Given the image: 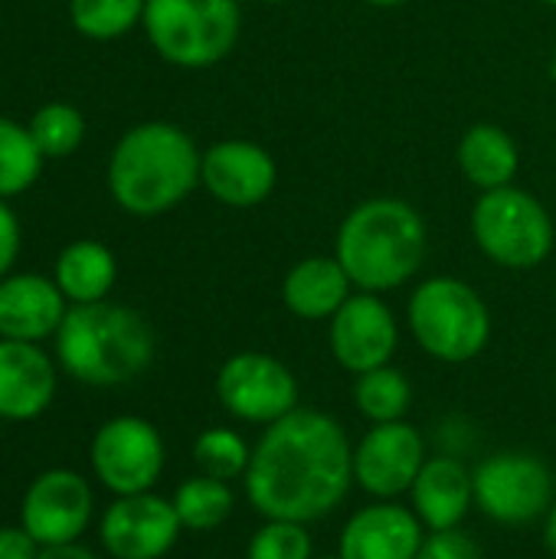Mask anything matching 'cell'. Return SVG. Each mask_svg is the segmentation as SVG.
I'll list each match as a JSON object with an SVG mask.
<instances>
[{
	"mask_svg": "<svg viewBox=\"0 0 556 559\" xmlns=\"http://www.w3.org/2000/svg\"><path fill=\"white\" fill-rule=\"evenodd\" d=\"M242 481L252 511L265 521L315 524L344 504L354 481V449L334 416L295 409L265 426Z\"/></svg>",
	"mask_w": 556,
	"mask_h": 559,
	"instance_id": "1",
	"label": "cell"
},
{
	"mask_svg": "<svg viewBox=\"0 0 556 559\" xmlns=\"http://www.w3.org/2000/svg\"><path fill=\"white\" fill-rule=\"evenodd\" d=\"M56 354L69 377L88 386H121L154 360L151 324L121 305H75L56 331Z\"/></svg>",
	"mask_w": 556,
	"mask_h": 559,
	"instance_id": "2",
	"label": "cell"
},
{
	"mask_svg": "<svg viewBox=\"0 0 556 559\" xmlns=\"http://www.w3.org/2000/svg\"><path fill=\"white\" fill-rule=\"evenodd\" d=\"M426 255V226L403 200H367L347 213L338 233V262L347 278L370 292H390L410 282Z\"/></svg>",
	"mask_w": 556,
	"mask_h": 559,
	"instance_id": "3",
	"label": "cell"
},
{
	"mask_svg": "<svg viewBox=\"0 0 556 559\" xmlns=\"http://www.w3.org/2000/svg\"><path fill=\"white\" fill-rule=\"evenodd\" d=\"M200 154L193 141L164 121L131 128L108 167L115 200L134 216H157L177 206L200 180Z\"/></svg>",
	"mask_w": 556,
	"mask_h": 559,
	"instance_id": "4",
	"label": "cell"
},
{
	"mask_svg": "<svg viewBox=\"0 0 556 559\" xmlns=\"http://www.w3.org/2000/svg\"><path fill=\"white\" fill-rule=\"evenodd\" d=\"M410 331L429 357L465 364L485 350L492 318L472 285L459 278H429L410 298Z\"/></svg>",
	"mask_w": 556,
	"mask_h": 559,
	"instance_id": "5",
	"label": "cell"
},
{
	"mask_svg": "<svg viewBox=\"0 0 556 559\" xmlns=\"http://www.w3.org/2000/svg\"><path fill=\"white\" fill-rule=\"evenodd\" d=\"M236 0H147L144 26L154 49L187 69H203L229 56L239 39Z\"/></svg>",
	"mask_w": 556,
	"mask_h": 559,
	"instance_id": "6",
	"label": "cell"
},
{
	"mask_svg": "<svg viewBox=\"0 0 556 559\" xmlns=\"http://www.w3.org/2000/svg\"><path fill=\"white\" fill-rule=\"evenodd\" d=\"M475 242L505 269H534L554 249V223L547 210L518 187L488 190L472 213Z\"/></svg>",
	"mask_w": 556,
	"mask_h": 559,
	"instance_id": "7",
	"label": "cell"
},
{
	"mask_svg": "<svg viewBox=\"0 0 556 559\" xmlns=\"http://www.w3.org/2000/svg\"><path fill=\"white\" fill-rule=\"evenodd\" d=\"M478 511L508 527L541 521L554 508V472L531 452L488 455L475 472Z\"/></svg>",
	"mask_w": 556,
	"mask_h": 559,
	"instance_id": "8",
	"label": "cell"
},
{
	"mask_svg": "<svg viewBox=\"0 0 556 559\" xmlns=\"http://www.w3.org/2000/svg\"><path fill=\"white\" fill-rule=\"evenodd\" d=\"M216 396L229 416L252 426H272L298 409V380L282 360L246 350L220 367Z\"/></svg>",
	"mask_w": 556,
	"mask_h": 559,
	"instance_id": "9",
	"label": "cell"
},
{
	"mask_svg": "<svg viewBox=\"0 0 556 559\" xmlns=\"http://www.w3.org/2000/svg\"><path fill=\"white\" fill-rule=\"evenodd\" d=\"M92 472L118 498L144 495L164 472V439L138 416L105 423L92 439Z\"/></svg>",
	"mask_w": 556,
	"mask_h": 559,
	"instance_id": "10",
	"label": "cell"
},
{
	"mask_svg": "<svg viewBox=\"0 0 556 559\" xmlns=\"http://www.w3.org/2000/svg\"><path fill=\"white\" fill-rule=\"evenodd\" d=\"M92 521V488L82 475L69 468L43 472L20 511V527L39 544V547H62L75 544Z\"/></svg>",
	"mask_w": 556,
	"mask_h": 559,
	"instance_id": "11",
	"label": "cell"
},
{
	"mask_svg": "<svg viewBox=\"0 0 556 559\" xmlns=\"http://www.w3.org/2000/svg\"><path fill=\"white\" fill-rule=\"evenodd\" d=\"M423 465L426 442L419 429L403 419L374 426L354 449V481L380 501L410 491Z\"/></svg>",
	"mask_w": 556,
	"mask_h": 559,
	"instance_id": "12",
	"label": "cell"
},
{
	"mask_svg": "<svg viewBox=\"0 0 556 559\" xmlns=\"http://www.w3.org/2000/svg\"><path fill=\"white\" fill-rule=\"evenodd\" d=\"M184 524L174 511V501L157 498L154 491L118 498L102 514V544L115 559H161L177 544Z\"/></svg>",
	"mask_w": 556,
	"mask_h": 559,
	"instance_id": "13",
	"label": "cell"
},
{
	"mask_svg": "<svg viewBox=\"0 0 556 559\" xmlns=\"http://www.w3.org/2000/svg\"><path fill=\"white\" fill-rule=\"evenodd\" d=\"M400 331L393 311L370 292L351 295L331 318V354L351 373H370L387 367L397 354Z\"/></svg>",
	"mask_w": 556,
	"mask_h": 559,
	"instance_id": "14",
	"label": "cell"
},
{
	"mask_svg": "<svg viewBox=\"0 0 556 559\" xmlns=\"http://www.w3.org/2000/svg\"><path fill=\"white\" fill-rule=\"evenodd\" d=\"M426 544L416 511L380 501L360 508L341 534V559H416Z\"/></svg>",
	"mask_w": 556,
	"mask_h": 559,
	"instance_id": "15",
	"label": "cell"
},
{
	"mask_svg": "<svg viewBox=\"0 0 556 559\" xmlns=\"http://www.w3.org/2000/svg\"><path fill=\"white\" fill-rule=\"evenodd\" d=\"M200 180L226 206H256L275 187V160L252 141H223L203 154Z\"/></svg>",
	"mask_w": 556,
	"mask_h": 559,
	"instance_id": "16",
	"label": "cell"
},
{
	"mask_svg": "<svg viewBox=\"0 0 556 559\" xmlns=\"http://www.w3.org/2000/svg\"><path fill=\"white\" fill-rule=\"evenodd\" d=\"M56 393L52 360L26 341H0V419H36Z\"/></svg>",
	"mask_w": 556,
	"mask_h": 559,
	"instance_id": "17",
	"label": "cell"
},
{
	"mask_svg": "<svg viewBox=\"0 0 556 559\" xmlns=\"http://www.w3.org/2000/svg\"><path fill=\"white\" fill-rule=\"evenodd\" d=\"M410 495L413 511L423 521V527H429V534L456 531L475 504V475L459 459L436 455L426 459Z\"/></svg>",
	"mask_w": 556,
	"mask_h": 559,
	"instance_id": "18",
	"label": "cell"
},
{
	"mask_svg": "<svg viewBox=\"0 0 556 559\" xmlns=\"http://www.w3.org/2000/svg\"><path fill=\"white\" fill-rule=\"evenodd\" d=\"M66 318V295L39 275H16L0 282V337L36 344L59 331Z\"/></svg>",
	"mask_w": 556,
	"mask_h": 559,
	"instance_id": "19",
	"label": "cell"
},
{
	"mask_svg": "<svg viewBox=\"0 0 556 559\" xmlns=\"http://www.w3.org/2000/svg\"><path fill=\"white\" fill-rule=\"evenodd\" d=\"M351 278L344 272V265L338 259H305L298 262L285 282H282V298L285 308L305 321H321V318H334L341 311V305L351 298Z\"/></svg>",
	"mask_w": 556,
	"mask_h": 559,
	"instance_id": "20",
	"label": "cell"
},
{
	"mask_svg": "<svg viewBox=\"0 0 556 559\" xmlns=\"http://www.w3.org/2000/svg\"><path fill=\"white\" fill-rule=\"evenodd\" d=\"M459 167L485 193L498 187H511L518 174V147L511 134L501 131L498 124H475L465 131L459 144Z\"/></svg>",
	"mask_w": 556,
	"mask_h": 559,
	"instance_id": "21",
	"label": "cell"
},
{
	"mask_svg": "<svg viewBox=\"0 0 556 559\" xmlns=\"http://www.w3.org/2000/svg\"><path fill=\"white\" fill-rule=\"evenodd\" d=\"M56 285L75 305L102 301L115 285V259L98 242H72L56 262Z\"/></svg>",
	"mask_w": 556,
	"mask_h": 559,
	"instance_id": "22",
	"label": "cell"
},
{
	"mask_svg": "<svg viewBox=\"0 0 556 559\" xmlns=\"http://www.w3.org/2000/svg\"><path fill=\"white\" fill-rule=\"evenodd\" d=\"M233 508H236V495L229 481L210 475L187 478L174 495V511L187 531H213L229 521Z\"/></svg>",
	"mask_w": 556,
	"mask_h": 559,
	"instance_id": "23",
	"label": "cell"
},
{
	"mask_svg": "<svg viewBox=\"0 0 556 559\" xmlns=\"http://www.w3.org/2000/svg\"><path fill=\"white\" fill-rule=\"evenodd\" d=\"M354 403H357V413L364 419H370L374 426L397 423V419H403L410 413L413 386H410V380L400 370H393L387 364V367H377V370L357 377Z\"/></svg>",
	"mask_w": 556,
	"mask_h": 559,
	"instance_id": "24",
	"label": "cell"
},
{
	"mask_svg": "<svg viewBox=\"0 0 556 559\" xmlns=\"http://www.w3.org/2000/svg\"><path fill=\"white\" fill-rule=\"evenodd\" d=\"M43 151L33 134L7 118H0V197L26 190L39 174Z\"/></svg>",
	"mask_w": 556,
	"mask_h": 559,
	"instance_id": "25",
	"label": "cell"
},
{
	"mask_svg": "<svg viewBox=\"0 0 556 559\" xmlns=\"http://www.w3.org/2000/svg\"><path fill=\"white\" fill-rule=\"evenodd\" d=\"M193 459H197L203 475L220 478V481H233V478H246L252 452L239 432L216 426V429L200 432V439L193 442Z\"/></svg>",
	"mask_w": 556,
	"mask_h": 559,
	"instance_id": "26",
	"label": "cell"
},
{
	"mask_svg": "<svg viewBox=\"0 0 556 559\" xmlns=\"http://www.w3.org/2000/svg\"><path fill=\"white\" fill-rule=\"evenodd\" d=\"M147 0H72L69 13L79 33L92 39H111L128 33L144 16Z\"/></svg>",
	"mask_w": 556,
	"mask_h": 559,
	"instance_id": "27",
	"label": "cell"
},
{
	"mask_svg": "<svg viewBox=\"0 0 556 559\" xmlns=\"http://www.w3.org/2000/svg\"><path fill=\"white\" fill-rule=\"evenodd\" d=\"M29 134L36 141V147L43 151V157H66L79 147L82 134H85V121L72 105H46L33 115Z\"/></svg>",
	"mask_w": 556,
	"mask_h": 559,
	"instance_id": "28",
	"label": "cell"
},
{
	"mask_svg": "<svg viewBox=\"0 0 556 559\" xmlns=\"http://www.w3.org/2000/svg\"><path fill=\"white\" fill-rule=\"evenodd\" d=\"M246 559H315L308 524L295 521H265L252 540Z\"/></svg>",
	"mask_w": 556,
	"mask_h": 559,
	"instance_id": "29",
	"label": "cell"
},
{
	"mask_svg": "<svg viewBox=\"0 0 556 559\" xmlns=\"http://www.w3.org/2000/svg\"><path fill=\"white\" fill-rule=\"evenodd\" d=\"M416 559H482V550H478V544L469 534H462L456 527V531L429 534Z\"/></svg>",
	"mask_w": 556,
	"mask_h": 559,
	"instance_id": "30",
	"label": "cell"
},
{
	"mask_svg": "<svg viewBox=\"0 0 556 559\" xmlns=\"http://www.w3.org/2000/svg\"><path fill=\"white\" fill-rule=\"evenodd\" d=\"M39 544L23 527H0V559H36Z\"/></svg>",
	"mask_w": 556,
	"mask_h": 559,
	"instance_id": "31",
	"label": "cell"
},
{
	"mask_svg": "<svg viewBox=\"0 0 556 559\" xmlns=\"http://www.w3.org/2000/svg\"><path fill=\"white\" fill-rule=\"evenodd\" d=\"M20 249V226L13 219V213L0 203V275L13 265Z\"/></svg>",
	"mask_w": 556,
	"mask_h": 559,
	"instance_id": "32",
	"label": "cell"
},
{
	"mask_svg": "<svg viewBox=\"0 0 556 559\" xmlns=\"http://www.w3.org/2000/svg\"><path fill=\"white\" fill-rule=\"evenodd\" d=\"M36 559H95V554L79 544H62V547H43Z\"/></svg>",
	"mask_w": 556,
	"mask_h": 559,
	"instance_id": "33",
	"label": "cell"
},
{
	"mask_svg": "<svg viewBox=\"0 0 556 559\" xmlns=\"http://www.w3.org/2000/svg\"><path fill=\"white\" fill-rule=\"evenodd\" d=\"M544 547H547V550L556 557V501H554V508L544 514Z\"/></svg>",
	"mask_w": 556,
	"mask_h": 559,
	"instance_id": "34",
	"label": "cell"
},
{
	"mask_svg": "<svg viewBox=\"0 0 556 559\" xmlns=\"http://www.w3.org/2000/svg\"><path fill=\"white\" fill-rule=\"evenodd\" d=\"M367 3H374V7H400L406 0H367Z\"/></svg>",
	"mask_w": 556,
	"mask_h": 559,
	"instance_id": "35",
	"label": "cell"
},
{
	"mask_svg": "<svg viewBox=\"0 0 556 559\" xmlns=\"http://www.w3.org/2000/svg\"><path fill=\"white\" fill-rule=\"evenodd\" d=\"M315 559H341V554H334V557H315Z\"/></svg>",
	"mask_w": 556,
	"mask_h": 559,
	"instance_id": "36",
	"label": "cell"
},
{
	"mask_svg": "<svg viewBox=\"0 0 556 559\" xmlns=\"http://www.w3.org/2000/svg\"><path fill=\"white\" fill-rule=\"evenodd\" d=\"M262 3H285V0H262Z\"/></svg>",
	"mask_w": 556,
	"mask_h": 559,
	"instance_id": "37",
	"label": "cell"
},
{
	"mask_svg": "<svg viewBox=\"0 0 556 559\" xmlns=\"http://www.w3.org/2000/svg\"><path fill=\"white\" fill-rule=\"evenodd\" d=\"M554 75H556V62H554Z\"/></svg>",
	"mask_w": 556,
	"mask_h": 559,
	"instance_id": "38",
	"label": "cell"
},
{
	"mask_svg": "<svg viewBox=\"0 0 556 559\" xmlns=\"http://www.w3.org/2000/svg\"><path fill=\"white\" fill-rule=\"evenodd\" d=\"M551 3H556V0H551Z\"/></svg>",
	"mask_w": 556,
	"mask_h": 559,
	"instance_id": "39",
	"label": "cell"
}]
</instances>
